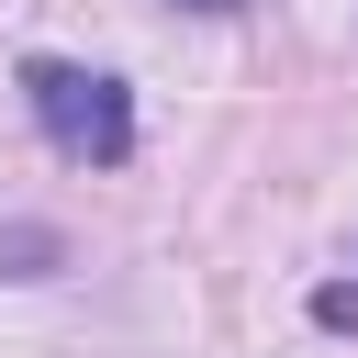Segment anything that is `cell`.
Masks as SVG:
<instances>
[{
    "label": "cell",
    "instance_id": "cell-1",
    "mask_svg": "<svg viewBox=\"0 0 358 358\" xmlns=\"http://www.w3.org/2000/svg\"><path fill=\"white\" fill-rule=\"evenodd\" d=\"M22 101H34V123H45L56 157H78V168H123L134 157V90L123 78L67 67V56H34L22 67Z\"/></svg>",
    "mask_w": 358,
    "mask_h": 358
},
{
    "label": "cell",
    "instance_id": "cell-2",
    "mask_svg": "<svg viewBox=\"0 0 358 358\" xmlns=\"http://www.w3.org/2000/svg\"><path fill=\"white\" fill-rule=\"evenodd\" d=\"M313 324H336V336H358V280H324V291H313Z\"/></svg>",
    "mask_w": 358,
    "mask_h": 358
},
{
    "label": "cell",
    "instance_id": "cell-3",
    "mask_svg": "<svg viewBox=\"0 0 358 358\" xmlns=\"http://www.w3.org/2000/svg\"><path fill=\"white\" fill-rule=\"evenodd\" d=\"M190 11H246V0H190Z\"/></svg>",
    "mask_w": 358,
    "mask_h": 358
}]
</instances>
